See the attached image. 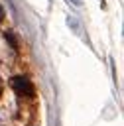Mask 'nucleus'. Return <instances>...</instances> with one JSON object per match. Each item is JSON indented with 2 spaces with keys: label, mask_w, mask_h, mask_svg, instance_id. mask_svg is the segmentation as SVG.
<instances>
[{
  "label": "nucleus",
  "mask_w": 124,
  "mask_h": 126,
  "mask_svg": "<svg viewBox=\"0 0 124 126\" xmlns=\"http://www.w3.org/2000/svg\"><path fill=\"white\" fill-rule=\"evenodd\" d=\"M12 87L18 94H26V96H33V85L28 77H14L12 79Z\"/></svg>",
  "instance_id": "nucleus-1"
},
{
  "label": "nucleus",
  "mask_w": 124,
  "mask_h": 126,
  "mask_svg": "<svg viewBox=\"0 0 124 126\" xmlns=\"http://www.w3.org/2000/svg\"><path fill=\"white\" fill-rule=\"evenodd\" d=\"M4 35H6V39H8V41H10V45H12V47H14V49H18V41H16V37H14V35H12V33H10V32H6V33H4Z\"/></svg>",
  "instance_id": "nucleus-2"
},
{
  "label": "nucleus",
  "mask_w": 124,
  "mask_h": 126,
  "mask_svg": "<svg viewBox=\"0 0 124 126\" xmlns=\"http://www.w3.org/2000/svg\"><path fill=\"white\" fill-rule=\"evenodd\" d=\"M2 18H4V10L0 8V20H2Z\"/></svg>",
  "instance_id": "nucleus-3"
}]
</instances>
